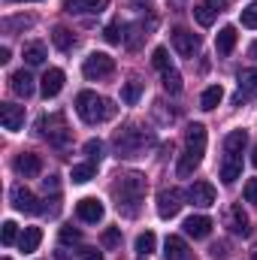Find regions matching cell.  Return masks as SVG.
<instances>
[{
  "label": "cell",
  "instance_id": "681fc988",
  "mask_svg": "<svg viewBox=\"0 0 257 260\" xmlns=\"http://www.w3.org/2000/svg\"><path fill=\"white\" fill-rule=\"evenodd\" d=\"M136 3H145V0H136Z\"/></svg>",
  "mask_w": 257,
  "mask_h": 260
},
{
  "label": "cell",
  "instance_id": "f546056e",
  "mask_svg": "<svg viewBox=\"0 0 257 260\" xmlns=\"http://www.w3.org/2000/svg\"><path fill=\"white\" fill-rule=\"evenodd\" d=\"M154 245H157V236H154L151 230H145V233L136 236V251H139L142 257H148V254L154 251Z\"/></svg>",
  "mask_w": 257,
  "mask_h": 260
},
{
  "label": "cell",
  "instance_id": "ee69618b",
  "mask_svg": "<svg viewBox=\"0 0 257 260\" xmlns=\"http://www.w3.org/2000/svg\"><path fill=\"white\" fill-rule=\"evenodd\" d=\"M203 3H206V6H212L215 12H224V9H227V0H203Z\"/></svg>",
  "mask_w": 257,
  "mask_h": 260
},
{
  "label": "cell",
  "instance_id": "5b68a950",
  "mask_svg": "<svg viewBox=\"0 0 257 260\" xmlns=\"http://www.w3.org/2000/svg\"><path fill=\"white\" fill-rule=\"evenodd\" d=\"M115 151H118V157H139L145 148H151L154 145V136L151 133H145V130L139 127H124L115 133Z\"/></svg>",
  "mask_w": 257,
  "mask_h": 260
},
{
  "label": "cell",
  "instance_id": "d590c367",
  "mask_svg": "<svg viewBox=\"0 0 257 260\" xmlns=\"http://www.w3.org/2000/svg\"><path fill=\"white\" fill-rule=\"evenodd\" d=\"M242 27H257V0L242 9Z\"/></svg>",
  "mask_w": 257,
  "mask_h": 260
},
{
  "label": "cell",
  "instance_id": "3957f363",
  "mask_svg": "<svg viewBox=\"0 0 257 260\" xmlns=\"http://www.w3.org/2000/svg\"><path fill=\"white\" fill-rule=\"evenodd\" d=\"M76 112H79V118H82L85 124H100V121L115 118L118 106H115L112 100L94 94V91H82V94L76 97Z\"/></svg>",
  "mask_w": 257,
  "mask_h": 260
},
{
  "label": "cell",
  "instance_id": "1f68e13d",
  "mask_svg": "<svg viewBox=\"0 0 257 260\" xmlns=\"http://www.w3.org/2000/svg\"><path fill=\"white\" fill-rule=\"evenodd\" d=\"M164 88H167L170 94H179V91H182V76H179V70H167V73H164Z\"/></svg>",
  "mask_w": 257,
  "mask_h": 260
},
{
  "label": "cell",
  "instance_id": "60d3db41",
  "mask_svg": "<svg viewBox=\"0 0 257 260\" xmlns=\"http://www.w3.org/2000/svg\"><path fill=\"white\" fill-rule=\"evenodd\" d=\"M245 200L257 206V179H248V185H245Z\"/></svg>",
  "mask_w": 257,
  "mask_h": 260
},
{
  "label": "cell",
  "instance_id": "d6a6232c",
  "mask_svg": "<svg viewBox=\"0 0 257 260\" xmlns=\"http://www.w3.org/2000/svg\"><path fill=\"white\" fill-rule=\"evenodd\" d=\"M85 154H88L91 164H100V157H103V142H100V139H88V142H85Z\"/></svg>",
  "mask_w": 257,
  "mask_h": 260
},
{
  "label": "cell",
  "instance_id": "9c48e42d",
  "mask_svg": "<svg viewBox=\"0 0 257 260\" xmlns=\"http://www.w3.org/2000/svg\"><path fill=\"white\" fill-rule=\"evenodd\" d=\"M182 200H185V194H182L179 188H164V191L157 194V215H160V218H176L179 209L185 206Z\"/></svg>",
  "mask_w": 257,
  "mask_h": 260
},
{
  "label": "cell",
  "instance_id": "7dc6e473",
  "mask_svg": "<svg viewBox=\"0 0 257 260\" xmlns=\"http://www.w3.org/2000/svg\"><path fill=\"white\" fill-rule=\"evenodd\" d=\"M251 164H254V167H257V148H254V154H251Z\"/></svg>",
  "mask_w": 257,
  "mask_h": 260
},
{
  "label": "cell",
  "instance_id": "b9f144b4",
  "mask_svg": "<svg viewBox=\"0 0 257 260\" xmlns=\"http://www.w3.org/2000/svg\"><path fill=\"white\" fill-rule=\"evenodd\" d=\"M79 260H103V254H100L97 248H82V251H79Z\"/></svg>",
  "mask_w": 257,
  "mask_h": 260
},
{
  "label": "cell",
  "instance_id": "816d5d0a",
  "mask_svg": "<svg viewBox=\"0 0 257 260\" xmlns=\"http://www.w3.org/2000/svg\"><path fill=\"white\" fill-rule=\"evenodd\" d=\"M142 260H145V257H142Z\"/></svg>",
  "mask_w": 257,
  "mask_h": 260
},
{
  "label": "cell",
  "instance_id": "5bb4252c",
  "mask_svg": "<svg viewBox=\"0 0 257 260\" xmlns=\"http://www.w3.org/2000/svg\"><path fill=\"white\" fill-rule=\"evenodd\" d=\"M185 197L191 200L194 206H200V209H209V206H215V188H212L209 182H194Z\"/></svg>",
  "mask_w": 257,
  "mask_h": 260
},
{
  "label": "cell",
  "instance_id": "f35d334b",
  "mask_svg": "<svg viewBox=\"0 0 257 260\" xmlns=\"http://www.w3.org/2000/svg\"><path fill=\"white\" fill-rule=\"evenodd\" d=\"M209 254H212L215 260H224L227 254H230V245H227V242H215V245L209 248Z\"/></svg>",
  "mask_w": 257,
  "mask_h": 260
},
{
  "label": "cell",
  "instance_id": "f907efd6",
  "mask_svg": "<svg viewBox=\"0 0 257 260\" xmlns=\"http://www.w3.org/2000/svg\"><path fill=\"white\" fill-rule=\"evenodd\" d=\"M3 260H9V257H3Z\"/></svg>",
  "mask_w": 257,
  "mask_h": 260
},
{
  "label": "cell",
  "instance_id": "8d00e7d4",
  "mask_svg": "<svg viewBox=\"0 0 257 260\" xmlns=\"http://www.w3.org/2000/svg\"><path fill=\"white\" fill-rule=\"evenodd\" d=\"M118 242H121V230H118V227H109V230L103 233V245H106V248H115Z\"/></svg>",
  "mask_w": 257,
  "mask_h": 260
},
{
  "label": "cell",
  "instance_id": "30bf717a",
  "mask_svg": "<svg viewBox=\"0 0 257 260\" xmlns=\"http://www.w3.org/2000/svg\"><path fill=\"white\" fill-rule=\"evenodd\" d=\"M173 49L182 55V58H194L200 52V37L191 34L188 27H176L173 30Z\"/></svg>",
  "mask_w": 257,
  "mask_h": 260
},
{
  "label": "cell",
  "instance_id": "c3c4849f",
  "mask_svg": "<svg viewBox=\"0 0 257 260\" xmlns=\"http://www.w3.org/2000/svg\"><path fill=\"white\" fill-rule=\"evenodd\" d=\"M6 3H21V0H6ZM24 3H30V0H24Z\"/></svg>",
  "mask_w": 257,
  "mask_h": 260
},
{
  "label": "cell",
  "instance_id": "7bdbcfd3",
  "mask_svg": "<svg viewBox=\"0 0 257 260\" xmlns=\"http://www.w3.org/2000/svg\"><path fill=\"white\" fill-rule=\"evenodd\" d=\"M43 188H46V194L52 191V194H58V176H52V179H43Z\"/></svg>",
  "mask_w": 257,
  "mask_h": 260
},
{
  "label": "cell",
  "instance_id": "484cf974",
  "mask_svg": "<svg viewBox=\"0 0 257 260\" xmlns=\"http://www.w3.org/2000/svg\"><path fill=\"white\" fill-rule=\"evenodd\" d=\"M52 43H55L61 52H70V49L76 46V34L67 30V27H55V30H52Z\"/></svg>",
  "mask_w": 257,
  "mask_h": 260
},
{
  "label": "cell",
  "instance_id": "6da1fadb",
  "mask_svg": "<svg viewBox=\"0 0 257 260\" xmlns=\"http://www.w3.org/2000/svg\"><path fill=\"white\" fill-rule=\"evenodd\" d=\"M142 197H145V176L142 173H121V176H115L112 200H115V209L124 218H136L139 215Z\"/></svg>",
  "mask_w": 257,
  "mask_h": 260
},
{
  "label": "cell",
  "instance_id": "836d02e7",
  "mask_svg": "<svg viewBox=\"0 0 257 260\" xmlns=\"http://www.w3.org/2000/svg\"><path fill=\"white\" fill-rule=\"evenodd\" d=\"M151 64L157 67L160 73L173 70V64H170V52H167V49H154V52H151Z\"/></svg>",
  "mask_w": 257,
  "mask_h": 260
},
{
  "label": "cell",
  "instance_id": "f6af8a7d",
  "mask_svg": "<svg viewBox=\"0 0 257 260\" xmlns=\"http://www.w3.org/2000/svg\"><path fill=\"white\" fill-rule=\"evenodd\" d=\"M248 55H251V58H254V61H257V40H254V43H251V49H248Z\"/></svg>",
  "mask_w": 257,
  "mask_h": 260
},
{
  "label": "cell",
  "instance_id": "4fadbf2b",
  "mask_svg": "<svg viewBox=\"0 0 257 260\" xmlns=\"http://www.w3.org/2000/svg\"><path fill=\"white\" fill-rule=\"evenodd\" d=\"M15 173L24 176V179H37V176L43 173V160H40V154H34V151H21V154L15 157Z\"/></svg>",
  "mask_w": 257,
  "mask_h": 260
},
{
  "label": "cell",
  "instance_id": "2e32d148",
  "mask_svg": "<svg viewBox=\"0 0 257 260\" xmlns=\"http://www.w3.org/2000/svg\"><path fill=\"white\" fill-rule=\"evenodd\" d=\"M224 221H227V227H230L233 236H248L251 233V224H248V215L242 212V206H230Z\"/></svg>",
  "mask_w": 257,
  "mask_h": 260
},
{
  "label": "cell",
  "instance_id": "7402d4cb",
  "mask_svg": "<svg viewBox=\"0 0 257 260\" xmlns=\"http://www.w3.org/2000/svg\"><path fill=\"white\" fill-rule=\"evenodd\" d=\"M40 242H43V230H40V227H24V233L18 236V248H21L24 254L37 251V248H40Z\"/></svg>",
  "mask_w": 257,
  "mask_h": 260
},
{
  "label": "cell",
  "instance_id": "9a60e30c",
  "mask_svg": "<svg viewBox=\"0 0 257 260\" xmlns=\"http://www.w3.org/2000/svg\"><path fill=\"white\" fill-rule=\"evenodd\" d=\"M43 85H40V91H43V97L49 100V97H58L61 94V88H64V70H58V67H49L46 70V76L40 79Z\"/></svg>",
  "mask_w": 257,
  "mask_h": 260
},
{
  "label": "cell",
  "instance_id": "f1b7e54d",
  "mask_svg": "<svg viewBox=\"0 0 257 260\" xmlns=\"http://www.w3.org/2000/svg\"><path fill=\"white\" fill-rule=\"evenodd\" d=\"M194 18H197V21H200L203 27H212V24H215V18H218V12H215L212 6H206V3L200 0V3L194 6Z\"/></svg>",
  "mask_w": 257,
  "mask_h": 260
},
{
  "label": "cell",
  "instance_id": "d6986e66",
  "mask_svg": "<svg viewBox=\"0 0 257 260\" xmlns=\"http://www.w3.org/2000/svg\"><path fill=\"white\" fill-rule=\"evenodd\" d=\"M239 94H236V103H242L245 97H257V70L248 67V70H239Z\"/></svg>",
  "mask_w": 257,
  "mask_h": 260
},
{
  "label": "cell",
  "instance_id": "d4e9b609",
  "mask_svg": "<svg viewBox=\"0 0 257 260\" xmlns=\"http://www.w3.org/2000/svg\"><path fill=\"white\" fill-rule=\"evenodd\" d=\"M221 100H224V88H221V85H209V88L203 91V97H200V106H203V109H215Z\"/></svg>",
  "mask_w": 257,
  "mask_h": 260
},
{
  "label": "cell",
  "instance_id": "7c38bea8",
  "mask_svg": "<svg viewBox=\"0 0 257 260\" xmlns=\"http://www.w3.org/2000/svg\"><path fill=\"white\" fill-rule=\"evenodd\" d=\"M64 9L70 15H100L109 9V0H64Z\"/></svg>",
  "mask_w": 257,
  "mask_h": 260
},
{
  "label": "cell",
  "instance_id": "603a6c76",
  "mask_svg": "<svg viewBox=\"0 0 257 260\" xmlns=\"http://www.w3.org/2000/svg\"><path fill=\"white\" fill-rule=\"evenodd\" d=\"M233 46H236V27H221L218 30V40H215V49H218V55H230L233 52Z\"/></svg>",
  "mask_w": 257,
  "mask_h": 260
},
{
  "label": "cell",
  "instance_id": "4316f807",
  "mask_svg": "<svg viewBox=\"0 0 257 260\" xmlns=\"http://www.w3.org/2000/svg\"><path fill=\"white\" fill-rule=\"evenodd\" d=\"M43 61H46V46L43 43H27L24 46V64L40 67Z\"/></svg>",
  "mask_w": 257,
  "mask_h": 260
},
{
  "label": "cell",
  "instance_id": "4dcf8cb0",
  "mask_svg": "<svg viewBox=\"0 0 257 260\" xmlns=\"http://www.w3.org/2000/svg\"><path fill=\"white\" fill-rule=\"evenodd\" d=\"M124 30H127V27H124L121 21H112V24H109V27L103 30V37H106V43L118 46V43H124V40H127V37H124Z\"/></svg>",
  "mask_w": 257,
  "mask_h": 260
},
{
  "label": "cell",
  "instance_id": "83f0119b",
  "mask_svg": "<svg viewBox=\"0 0 257 260\" xmlns=\"http://www.w3.org/2000/svg\"><path fill=\"white\" fill-rule=\"evenodd\" d=\"M94 173H97V167L88 160V164H76V167H73V173H70V179H73L76 185H85V182H91V179H94Z\"/></svg>",
  "mask_w": 257,
  "mask_h": 260
},
{
  "label": "cell",
  "instance_id": "e0dca14e",
  "mask_svg": "<svg viewBox=\"0 0 257 260\" xmlns=\"http://www.w3.org/2000/svg\"><path fill=\"white\" fill-rule=\"evenodd\" d=\"M0 121L6 130H21L24 127V106H15V103H3L0 106Z\"/></svg>",
  "mask_w": 257,
  "mask_h": 260
},
{
  "label": "cell",
  "instance_id": "ab89813d",
  "mask_svg": "<svg viewBox=\"0 0 257 260\" xmlns=\"http://www.w3.org/2000/svg\"><path fill=\"white\" fill-rule=\"evenodd\" d=\"M79 239H82L79 230H73V227H64L61 230V242H79Z\"/></svg>",
  "mask_w": 257,
  "mask_h": 260
},
{
  "label": "cell",
  "instance_id": "ffe728a7",
  "mask_svg": "<svg viewBox=\"0 0 257 260\" xmlns=\"http://www.w3.org/2000/svg\"><path fill=\"white\" fill-rule=\"evenodd\" d=\"M9 88H12L18 97H24V100H27V97L34 94V76H30L27 70H18V73H12V76H9Z\"/></svg>",
  "mask_w": 257,
  "mask_h": 260
},
{
  "label": "cell",
  "instance_id": "8fae6325",
  "mask_svg": "<svg viewBox=\"0 0 257 260\" xmlns=\"http://www.w3.org/2000/svg\"><path fill=\"white\" fill-rule=\"evenodd\" d=\"M103 203L97 200V197H85V200H79L76 203V215L85 221V224H97V221H103Z\"/></svg>",
  "mask_w": 257,
  "mask_h": 260
},
{
  "label": "cell",
  "instance_id": "e575fe53",
  "mask_svg": "<svg viewBox=\"0 0 257 260\" xmlns=\"http://www.w3.org/2000/svg\"><path fill=\"white\" fill-rule=\"evenodd\" d=\"M0 239H3V245H12V242L18 239V227H15V221H3V230H0Z\"/></svg>",
  "mask_w": 257,
  "mask_h": 260
},
{
  "label": "cell",
  "instance_id": "8992f818",
  "mask_svg": "<svg viewBox=\"0 0 257 260\" xmlns=\"http://www.w3.org/2000/svg\"><path fill=\"white\" fill-rule=\"evenodd\" d=\"M37 133H40L43 139H49L52 145H64L67 139H70V127H67V118L61 112L43 115V118L37 121Z\"/></svg>",
  "mask_w": 257,
  "mask_h": 260
},
{
  "label": "cell",
  "instance_id": "7a4b0ae2",
  "mask_svg": "<svg viewBox=\"0 0 257 260\" xmlns=\"http://www.w3.org/2000/svg\"><path fill=\"white\" fill-rule=\"evenodd\" d=\"M248 145V133L245 130H233L224 136V160H221V182L233 185L242 176V151Z\"/></svg>",
  "mask_w": 257,
  "mask_h": 260
},
{
  "label": "cell",
  "instance_id": "74e56055",
  "mask_svg": "<svg viewBox=\"0 0 257 260\" xmlns=\"http://www.w3.org/2000/svg\"><path fill=\"white\" fill-rule=\"evenodd\" d=\"M15 27H30V18L18 15V18H6L3 21V30H15Z\"/></svg>",
  "mask_w": 257,
  "mask_h": 260
},
{
  "label": "cell",
  "instance_id": "277c9868",
  "mask_svg": "<svg viewBox=\"0 0 257 260\" xmlns=\"http://www.w3.org/2000/svg\"><path fill=\"white\" fill-rule=\"evenodd\" d=\"M203 154H206V127L191 124L185 130V151H182V160H179V176H191L203 164Z\"/></svg>",
  "mask_w": 257,
  "mask_h": 260
},
{
  "label": "cell",
  "instance_id": "ac0fdd59",
  "mask_svg": "<svg viewBox=\"0 0 257 260\" xmlns=\"http://www.w3.org/2000/svg\"><path fill=\"white\" fill-rule=\"evenodd\" d=\"M164 257L167 260H194V251L188 248V242L182 236H167L164 242Z\"/></svg>",
  "mask_w": 257,
  "mask_h": 260
},
{
  "label": "cell",
  "instance_id": "44dd1931",
  "mask_svg": "<svg viewBox=\"0 0 257 260\" xmlns=\"http://www.w3.org/2000/svg\"><path fill=\"white\" fill-rule=\"evenodd\" d=\"M185 233L194 236V239H206V236L212 233V218H206V215H191V218L185 221Z\"/></svg>",
  "mask_w": 257,
  "mask_h": 260
},
{
  "label": "cell",
  "instance_id": "cb8c5ba5",
  "mask_svg": "<svg viewBox=\"0 0 257 260\" xmlns=\"http://www.w3.org/2000/svg\"><path fill=\"white\" fill-rule=\"evenodd\" d=\"M139 97H142V82H139V79H130L127 85L121 88V103H124V106H136Z\"/></svg>",
  "mask_w": 257,
  "mask_h": 260
},
{
  "label": "cell",
  "instance_id": "bcb514c9",
  "mask_svg": "<svg viewBox=\"0 0 257 260\" xmlns=\"http://www.w3.org/2000/svg\"><path fill=\"white\" fill-rule=\"evenodd\" d=\"M251 260H257V242H254V248H251Z\"/></svg>",
  "mask_w": 257,
  "mask_h": 260
},
{
  "label": "cell",
  "instance_id": "52a82bcc",
  "mask_svg": "<svg viewBox=\"0 0 257 260\" xmlns=\"http://www.w3.org/2000/svg\"><path fill=\"white\" fill-rule=\"evenodd\" d=\"M82 73H85V79H106V76H112L115 73V61L106 55V52H91L88 58H85V64H82Z\"/></svg>",
  "mask_w": 257,
  "mask_h": 260
},
{
  "label": "cell",
  "instance_id": "ba28073f",
  "mask_svg": "<svg viewBox=\"0 0 257 260\" xmlns=\"http://www.w3.org/2000/svg\"><path fill=\"white\" fill-rule=\"evenodd\" d=\"M9 200H12V206H15L18 212H24V215H37V212H43L40 200L34 197V191H30V188H24V185H12Z\"/></svg>",
  "mask_w": 257,
  "mask_h": 260
}]
</instances>
